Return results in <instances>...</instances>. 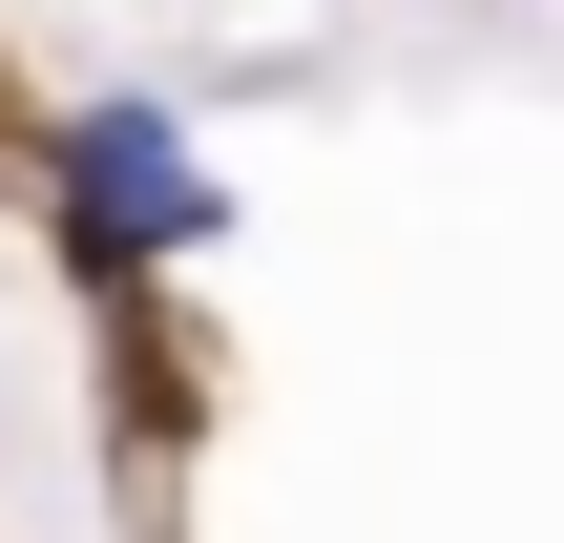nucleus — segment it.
Listing matches in <instances>:
<instances>
[{
    "instance_id": "obj_1",
    "label": "nucleus",
    "mask_w": 564,
    "mask_h": 543,
    "mask_svg": "<svg viewBox=\"0 0 564 543\" xmlns=\"http://www.w3.org/2000/svg\"><path fill=\"white\" fill-rule=\"evenodd\" d=\"M42 188H63V251H105V272H167V251L230 230V188L188 146V84H84L42 126Z\"/></svg>"
}]
</instances>
